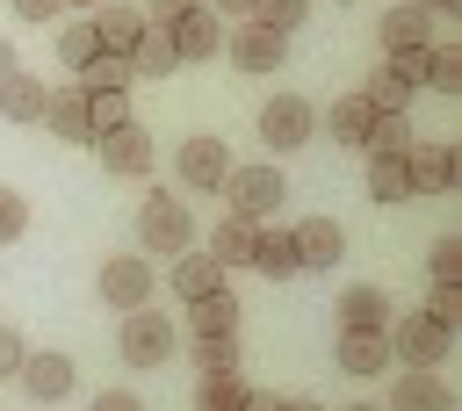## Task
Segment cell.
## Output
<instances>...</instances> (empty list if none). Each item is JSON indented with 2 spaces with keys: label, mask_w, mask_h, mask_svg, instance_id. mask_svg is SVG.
<instances>
[{
  "label": "cell",
  "mask_w": 462,
  "mask_h": 411,
  "mask_svg": "<svg viewBox=\"0 0 462 411\" xmlns=\"http://www.w3.org/2000/svg\"><path fill=\"white\" fill-rule=\"evenodd\" d=\"M448 353H455V332H448V324H433L426 310L390 317V361H397V368H440Z\"/></svg>",
  "instance_id": "3"
},
{
  "label": "cell",
  "mask_w": 462,
  "mask_h": 411,
  "mask_svg": "<svg viewBox=\"0 0 462 411\" xmlns=\"http://www.w3.org/2000/svg\"><path fill=\"white\" fill-rule=\"evenodd\" d=\"M318 123H325V137H332V144H361V137H368V123H375V108H368V94H339Z\"/></svg>",
  "instance_id": "24"
},
{
  "label": "cell",
  "mask_w": 462,
  "mask_h": 411,
  "mask_svg": "<svg viewBox=\"0 0 462 411\" xmlns=\"http://www.w3.org/2000/svg\"><path fill=\"white\" fill-rule=\"evenodd\" d=\"M361 94H368V108H411V94H419V87H411V79L383 58V65L368 72V87H361Z\"/></svg>",
  "instance_id": "31"
},
{
  "label": "cell",
  "mask_w": 462,
  "mask_h": 411,
  "mask_svg": "<svg viewBox=\"0 0 462 411\" xmlns=\"http://www.w3.org/2000/svg\"><path fill=\"white\" fill-rule=\"evenodd\" d=\"M368 195H375V202H419V195H411V166H404V151L368 159Z\"/></svg>",
  "instance_id": "29"
},
{
  "label": "cell",
  "mask_w": 462,
  "mask_h": 411,
  "mask_svg": "<svg viewBox=\"0 0 462 411\" xmlns=\"http://www.w3.org/2000/svg\"><path fill=\"white\" fill-rule=\"evenodd\" d=\"M94 159H101V173H116V180H144L152 173V130L130 115V123H116V130H101L94 137Z\"/></svg>",
  "instance_id": "6"
},
{
  "label": "cell",
  "mask_w": 462,
  "mask_h": 411,
  "mask_svg": "<svg viewBox=\"0 0 462 411\" xmlns=\"http://www.w3.org/2000/svg\"><path fill=\"white\" fill-rule=\"evenodd\" d=\"M346 411H383V404H346Z\"/></svg>",
  "instance_id": "49"
},
{
  "label": "cell",
  "mask_w": 462,
  "mask_h": 411,
  "mask_svg": "<svg viewBox=\"0 0 462 411\" xmlns=\"http://www.w3.org/2000/svg\"><path fill=\"white\" fill-rule=\"evenodd\" d=\"M404 166H411V195H455L462 187V151L448 137H411Z\"/></svg>",
  "instance_id": "5"
},
{
  "label": "cell",
  "mask_w": 462,
  "mask_h": 411,
  "mask_svg": "<svg viewBox=\"0 0 462 411\" xmlns=\"http://www.w3.org/2000/svg\"><path fill=\"white\" fill-rule=\"evenodd\" d=\"M209 288H224V267H217L209 252H173V296L195 303V296H209Z\"/></svg>",
  "instance_id": "26"
},
{
  "label": "cell",
  "mask_w": 462,
  "mask_h": 411,
  "mask_svg": "<svg viewBox=\"0 0 462 411\" xmlns=\"http://www.w3.org/2000/svg\"><path fill=\"white\" fill-rule=\"evenodd\" d=\"M166 36H173V58H180V65H202V58H217V50H224V14L195 0L188 14H173V22H166Z\"/></svg>",
  "instance_id": "9"
},
{
  "label": "cell",
  "mask_w": 462,
  "mask_h": 411,
  "mask_svg": "<svg viewBox=\"0 0 462 411\" xmlns=\"http://www.w3.org/2000/svg\"><path fill=\"white\" fill-rule=\"evenodd\" d=\"M238 411H274V389H245V397H238Z\"/></svg>",
  "instance_id": "45"
},
{
  "label": "cell",
  "mask_w": 462,
  "mask_h": 411,
  "mask_svg": "<svg viewBox=\"0 0 462 411\" xmlns=\"http://www.w3.org/2000/svg\"><path fill=\"white\" fill-rule=\"evenodd\" d=\"M426 274H433V281H462V238H455V231H440V238L426 245Z\"/></svg>",
  "instance_id": "36"
},
{
  "label": "cell",
  "mask_w": 462,
  "mask_h": 411,
  "mask_svg": "<svg viewBox=\"0 0 462 411\" xmlns=\"http://www.w3.org/2000/svg\"><path fill=\"white\" fill-rule=\"evenodd\" d=\"M123 58H130V79H166V72L180 65V58H173V36H166V22H144V29H137V43H130Z\"/></svg>",
  "instance_id": "19"
},
{
  "label": "cell",
  "mask_w": 462,
  "mask_h": 411,
  "mask_svg": "<svg viewBox=\"0 0 462 411\" xmlns=\"http://www.w3.org/2000/svg\"><path fill=\"white\" fill-rule=\"evenodd\" d=\"M202 7H217L224 22H245V14H253V0H202Z\"/></svg>",
  "instance_id": "44"
},
{
  "label": "cell",
  "mask_w": 462,
  "mask_h": 411,
  "mask_svg": "<svg viewBox=\"0 0 462 411\" xmlns=\"http://www.w3.org/2000/svg\"><path fill=\"white\" fill-rule=\"evenodd\" d=\"M43 101H51V87H43L36 72L14 65V72L0 79V115H7V123H43Z\"/></svg>",
  "instance_id": "21"
},
{
  "label": "cell",
  "mask_w": 462,
  "mask_h": 411,
  "mask_svg": "<svg viewBox=\"0 0 462 411\" xmlns=\"http://www.w3.org/2000/svg\"><path fill=\"white\" fill-rule=\"evenodd\" d=\"M22 353H29V346H22V332H14V324H0V382H14Z\"/></svg>",
  "instance_id": "40"
},
{
  "label": "cell",
  "mask_w": 462,
  "mask_h": 411,
  "mask_svg": "<svg viewBox=\"0 0 462 411\" xmlns=\"http://www.w3.org/2000/svg\"><path fill=\"white\" fill-rule=\"evenodd\" d=\"M426 317H433V324H448V332H462V281H433Z\"/></svg>",
  "instance_id": "38"
},
{
  "label": "cell",
  "mask_w": 462,
  "mask_h": 411,
  "mask_svg": "<svg viewBox=\"0 0 462 411\" xmlns=\"http://www.w3.org/2000/svg\"><path fill=\"white\" fill-rule=\"evenodd\" d=\"M289 245H296V267H303V274H325V267L346 260V231H339L332 216H303V224L289 231Z\"/></svg>",
  "instance_id": "11"
},
{
  "label": "cell",
  "mask_w": 462,
  "mask_h": 411,
  "mask_svg": "<svg viewBox=\"0 0 462 411\" xmlns=\"http://www.w3.org/2000/svg\"><path fill=\"white\" fill-rule=\"evenodd\" d=\"M383 411H455V389L440 382V368H397V389Z\"/></svg>",
  "instance_id": "15"
},
{
  "label": "cell",
  "mask_w": 462,
  "mask_h": 411,
  "mask_svg": "<svg viewBox=\"0 0 462 411\" xmlns=\"http://www.w3.org/2000/svg\"><path fill=\"white\" fill-rule=\"evenodd\" d=\"M238 397H245V382H238V375H202L195 411H238Z\"/></svg>",
  "instance_id": "37"
},
{
  "label": "cell",
  "mask_w": 462,
  "mask_h": 411,
  "mask_svg": "<svg viewBox=\"0 0 462 411\" xmlns=\"http://www.w3.org/2000/svg\"><path fill=\"white\" fill-rule=\"evenodd\" d=\"M65 7H72V0H65Z\"/></svg>",
  "instance_id": "50"
},
{
  "label": "cell",
  "mask_w": 462,
  "mask_h": 411,
  "mask_svg": "<svg viewBox=\"0 0 462 411\" xmlns=\"http://www.w3.org/2000/svg\"><path fill=\"white\" fill-rule=\"evenodd\" d=\"M152 288H159V274H152L144 252L101 260V303H108V310H137V303H152Z\"/></svg>",
  "instance_id": "8"
},
{
  "label": "cell",
  "mask_w": 462,
  "mask_h": 411,
  "mask_svg": "<svg viewBox=\"0 0 462 411\" xmlns=\"http://www.w3.org/2000/svg\"><path fill=\"white\" fill-rule=\"evenodd\" d=\"M87 411H144V404H137V397H130V389H101V397H94V404H87Z\"/></svg>",
  "instance_id": "43"
},
{
  "label": "cell",
  "mask_w": 462,
  "mask_h": 411,
  "mask_svg": "<svg viewBox=\"0 0 462 411\" xmlns=\"http://www.w3.org/2000/svg\"><path fill=\"white\" fill-rule=\"evenodd\" d=\"M79 87H130V58L123 50H94L79 65Z\"/></svg>",
  "instance_id": "35"
},
{
  "label": "cell",
  "mask_w": 462,
  "mask_h": 411,
  "mask_svg": "<svg viewBox=\"0 0 462 411\" xmlns=\"http://www.w3.org/2000/svg\"><path fill=\"white\" fill-rule=\"evenodd\" d=\"M433 22H440V14H426V7H411V0H390L383 22H375V36H383V50H419V43H433Z\"/></svg>",
  "instance_id": "16"
},
{
  "label": "cell",
  "mask_w": 462,
  "mask_h": 411,
  "mask_svg": "<svg viewBox=\"0 0 462 411\" xmlns=\"http://www.w3.org/2000/svg\"><path fill=\"white\" fill-rule=\"evenodd\" d=\"M245 22H260V29H274V36H296V29L310 22V0H253Z\"/></svg>",
  "instance_id": "33"
},
{
  "label": "cell",
  "mask_w": 462,
  "mask_h": 411,
  "mask_svg": "<svg viewBox=\"0 0 462 411\" xmlns=\"http://www.w3.org/2000/svg\"><path fill=\"white\" fill-rule=\"evenodd\" d=\"M419 87H433V94H462V43H426Z\"/></svg>",
  "instance_id": "28"
},
{
  "label": "cell",
  "mask_w": 462,
  "mask_h": 411,
  "mask_svg": "<svg viewBox=\"0 0 462 411\" xmlns=\"http://www.w3.org/2000/svg\"><path fill=\"white\" fill-rule=\"evenodd\" d=\"M188 353H195V368H202V375H238V368H245L238 332H195V339H188Z\"/></svg>",
  "instance_id": "27"
},
{
  "label": "cell",
  "mask_w": 462,
  "mask_h": 411,
  "mask_svg": "<svg viewBox=\"0 0 462 411\" xmlns=\"http://www.w3.org/2000/svg\"><path fill=\"white\" fill-rule=\"evenodd\" d=\"M419 130H411V108H375V123H368V137H361V151L368 159H390V151H404Z\"/></svg>",
  "instance_id": "25"
},
{
  "label": "cell",
  "mask_w": 462,
  "mask_h": 411,
  "mask_svg": "<svg viewBox=\"0 0 462 411\" xmlns=\"http://www.w3.org/2000/svg\"><path fill=\"white\" fill-rule=\"evenodd\" d=\"M116 346H123V361H130V368H166V361L180 353V332H173V317H166V310L137 303V310H123Z\"/></svg>",
  "instance_id": "2"
},
{
  "label": "cell",
  "mask_w": 462,
  "mask_h": 411,
  "mask_svg": "<svg viewBox=\"0 0 462 411\" xmlns=\"http://www.w3.org/2000/svg\"><path fill=\"white\" fill-rule=\"evenodd\" d=\"M94 50H101V36H94V22H58V58H65L72 72H79V65H87Z\"/></svg>",
  "instance_id": "34"
},
{
  "label": "cell",
  "mask_w": 462,
  "mask_h": 411,
  "mask_svg": "<svg viewBox=\"0 0 462 411\" xmlns=\"http://www.w3.org/2000/svg\"><path fill=\"white\" fill-rule=\"evenodd\" d=\"M274 411H325V404H310V397H274Z\"/></svg>",
  "instance_id": "46"
},
{
  "label": "cell",
  "mask_w": 462,
  "mask_h": 411,
  "mask_svg": "<svg viewBox=\"0 0 462 411\" xmlns=\"http://www.w3.org/2000/svg\"><path fill=\"white\" fill-rule=\"evenodd\" d=\"M94 36H101V50H130L137 43V29H144V7H130V0H94Z\"/></svg>",
  "instance_id": "20"
},
{
  "label": "cell",
  "mask_w": 462,
  "mask_h": 411,
  "mask_svg": "<svg viewBox=\"0 0 462 411\" xmlns=\"http://www.w3.org/2000/svg\"><path fill=\"white\" fill-rule=\"evenodd\" d=\"M173 173H180L195 195H217V180L231 173V151H224V137H188V144H180V159H173Z\"/></svg>",
  "instance_id": "14"
},
{
  "label": "cell",
  "mask_w": 462,
  "mask_h": 411,
  "mask_svg": "<svg viewBox=\"0 0 462 411\" xmlns=\"http://www.w3.org/2000/svg\"><path fill=\"white\" fill-rule=\"evenodd\" d=\"M87 123H94V137L130 123V87H87Z\"/></svg>",
  "instance_id": "32"
},
{
  "label": "cell",
  "mask_w": 462,
  "mask_h": 411,
  "mask_svg": "<svg viewBox=\"0 0 462 411\" xmlns=\"http://www.w3.org/2000/svg\"><path fill=\"white\" fill-rule=\"evenodd\" d=\"M217 195H224V209H231V216H253V224H267V216L282 209L289 180H282V166H238V159H231V173L217 180Z\"/></svg>",
  "instance_id": "1"
},
{
  "label": "cell",
  "mask_w": 462,
  "mask_h": 411,
  "mask_svg": "<svg viewBox=\"0 0 462 411\" xmlns=\"http://www.w3.org/2000/svg\"><path fill=\"white\" fill-rule=\"evenodd\" d=\"M43 130L58 137V144H94V123H87V87L72 79V87H51V101H43Z\"/></svg>",
  "instance_id": "13"
},
{
  "label": "cell",
  "mask_w": 462,
  "mask_h": 411,
  "mask_svg": "<svg viewBox=\"0 0 462 411\" xmlns=\"http://www.w3.org/2000/svg\"><path fill=\"white\" fill-rule=\"evenodd\" d=\"M253 231H260L253 216H231V209H224V216H217V231H209V260H217L224 274H231V267H245V260H253Z\"/></svg>",
  "instance_id": "23"
},
{
  "label": "cell",
  "mask_w": 462,
  "mask_h": 411,
  "mask_svg": "<svg viewBox=\"0 0 462 411\" xmlns=\"http://www.w3.org/2000/svg\"><path fill=\"white\" fill-rule=\"evenodd\" d=\"M14 382L36 397V404H58V397H72V382H79V368H72V353H22V368H14Z\"/></svg>",
  "instance_id": "12"
},
{
  "label": "cell",
  "mask_w": 462,
  "mask_h": 411,
  "mask_svg": "<svg viewBox=\"0 0 462 411\" xmlns=\"http://www.w3.org/2000/svg\"><path fill=\"white\" fill-rule=\"evenodd\" d=\"M339 375H390L397 361H390V324L383 332H339Z\"/></svg>",
  "instance_id": "18"
},
{
  "label": "cell",
  "mask_w": 462,
  "mask_h": 411,
  "mask_svg": "<svg viewBox=\"0 0 462 411\" xmlns=\"http://www.w3.org/2000/svg\"><path fill=\"white\" fill-rule=\"evenodd\" d=\"M238 310H245V303H238L231 288H209V296L188 303V324H195V332H238Z\"/></svg>",
  "instance_id": "30"
},
{
  "label": "cell",
  "mask_w": 462,
  "mask_h": 411,
  "mask_svg": "<svg viewBox=\"0 0 462 411\" xmlns=\"http://www.w3.org/2000/svg\"><path fill=\"white\" fill-rule=\"evenodd\" d=\"M14 14H22V22H43V29H51V22L65 14V0H14Z\"/></svg>",
  "instance_id": "41"
},
{
  "label": "cell",
  "mask_w": 462,
  "mask_h": 411,
  "mask_svg": "<svg viewBox=\"0 0 462 411\" xmlns=\"http://www.w3.org/2000/svg\"><path fill=\"white\" fill-rule=\"evenodd\" d=\"M29 231V195H14V187H0V245H14Z\"/></svg>",
  "instance_id": "39"
},
{
  "label": "cell",
  "mask_w": 462,
  "mask_h": 411,
  "mask_svg": "<svg viewBox=\"0 0 462 411\" xmlns=\"http://www.w3.org/2000/svg\"><path fill=\"white\" fill-rule=\"evenodd\" d=\"M231 65L253 72V79H267V72L289 65V36H274V29H260V22H238V29H231Z\"/></svg>",
  "instance_id": "10"
},
{
  "label": "cell",
  "mask_w": 462,
  "mask_h": 411,
  "mask_svg": "<svg viewBox=\"0 0 462 411\" xmlns=\"http://www.w3.org/2000/svg\"><path fill=\"white\" fill-rule=\"evenodd\" d=\"M411 7H426V14H455L462 0H411Z\"/></svg>",
  "instance_id": "48"
},
{
  "label": "cell",
  "mask_w": 462,
  "mask_h": 411,
  "mask_svg": "<svg viewBox=\"0 0 462 411\" xmlns=\"http://www.w3.org/2000/svg\"><path fill=\"white\" fill-rule=\"evenodd\" d=\"M137 245H144V252H188V245H195L188 202H180V195H144V209H137Z\"/></svg>",
  "instance_id": "4"
},
{
  "label": "cell",
  "mask_w": 462,
  "mask_h": 411,
  "mask_svg": "<svg viewBox=\"0 0 462 411\" xmlns=\"http://www.w3.org/2000/svg\"><path fill=\"white\" fill-rule=\"evenodd\" d=\"M332 310H339V332H383L397 303H390L375 281H354V288H339V303H332Z\"/></svg>",
  "instance_id": "17"
},
{
  "label": "cell",
  "mask_w": 462,
  "mask_h": 411,
  "mask_svg": "<svg viewBox=\"0 0 462 411\" xmlns=\"http://www.w3.org/2000/svg\"><path fill=\"white\" fill-rule=\"evenodd\" d=\"M318 137V108L303 101V94H274L267 108H260V144L267 151H296V144H310Z\"/></svg>",
  "instance_id": "7"
},
{
  "label": "cell",
  "mask_w": 462,
  "mask_h": 411,
  "mask_svg": "<svg viewBox=\"0 0 462 411\" xmlns=\"http://www.w3.org/2000/svg\"><path fill=\"white\" fill-rule=\"evenodd\" d=\"M253 274H267V281H289V274H303L296 267V245H289V231H274V216L253 231V260H245Z\"/></svg>",
  "instance_id": "22"
},
{
  "label": "cell",
  "mask_w": 462,
  "mask_h": 411,
  "mask_svg": "<svg viewBox=\"0 0 462 411\" xmlns=\"http://www.w3.org/2000/svg\"><path fill=\"white\" fill-rule=\"evenodd\" d=\"M137 7H144V22H173V14H188L195 0H137Z\"/></svg>",
  "instance_id": "42"
},
{
  "label": "cell",
  "mask_w": 462,
  "mask_h": 411,
  "mask_svg": "<svg viewBox=\"0 0 462 411\" xmlns=\"http://www.w3.org/2000/svg\"><path fill=\"white\" fill-rule=\"evenodd\" d=\"M14 65H22V58H14V43H7V36H0V79H7V72H14Z\"/></svg>",
  "instance_id": "47"
}]
</instances>
